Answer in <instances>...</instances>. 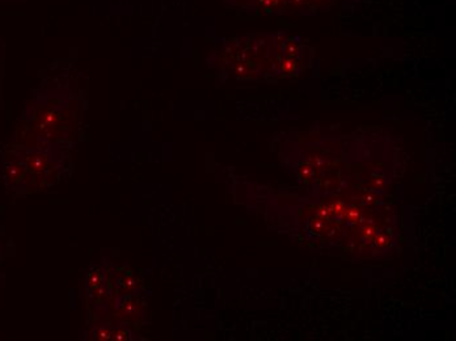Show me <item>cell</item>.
<instances>
[{"label":"cell","mask_w":456,"mask_h":341,"mask_svg":"<svg viewBox=\"0 0 456 341\" xmlns=\"http://www.w3.org/2000/svg\"><path fill=\"white\" fill-rule=\"evenodd\" d=\"M227 8L253 15L305 13L327 7L332 0H221Z\"/></svg>","instance_id":"6da1fadb"}]
</instances>
